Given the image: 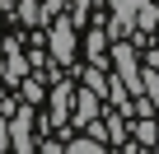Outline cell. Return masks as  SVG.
I'll use <instances>...</instances> for the list:
<instances>
[{
  "mask_svg": "<svg viewBox=\"0 0 159 154\" xmlns=\"http://www.w3.org/2000/svg\"><path fill=\"white\" fill-rule=\"evenodd\" d=\"M112 61H117V75H122V84H126L131 94H145V75H140V61H136L131 42H117V47H112Z\"/></svg>",
  "mask_w": 159,
  "mask_h": 154,
  "instance_id": "cell-1",
  "label": "cell"
},
{
  "mask_svg": "<svg viewBox=\"0 0 159 154\" xmlns=\"http://www.w3.org/2000/svg\"><path fill=\"white\" fill-rule=\"evenodd\" d=\"M10 149H38V145H33V108H19V112H14V126H10Z\"/></svg>",
  "mask_w": 159,
  "mask_h": 154,
  "instance_id": "cell-2",
  "label": "cell"
},
{
  "mask_svg": "<svg viewBox=\"0 0 159 154\" xmlns=\"http://www.w3.org/2000/svg\"><path fill=\"white\" fill-rule=\"evenodd\" d=\"M52 56L61 65H70V56H75V28L70 24H52Z\"/></svg>",
  "mask_w": 159,
  "mask_h": 154,
  "instance_id": "cell-3",
  "label": "cell"
},
{
  "mask_svg": "<svg viewBox=\"0 0 159 154\" xmlns=\"http://www.w3.org/2000/svg\"><path fill=\"white\" fill-rule=\"evenodd\" d=\"M75 117H80V121H84V126H89V121L98 117V94H94L89 84H84V89H80V98H75Z\"/></svg>",
  "mask_w": 159,
  "mask_h": 154,
  "instance_id": "cell-4",
  "label": "cell"
},
{
  "mask_svg": "<svg viewBox=\"0 0 159 154\" xmlns=\"http://www.w3.org/2000/svg\"><path fill=\"white\" fill-rule=\"evenodd\" d=\"M108 5H112V14H117V24H131V19H136V10L145 5V0H108Z\"/></svg>",
  "mask_w": 159,
  "mask_h": 154,
  "instance_id": "cell-5",
  "label": "cell"
},
{
  "mask_svg": "<svg viewBox=\"0 0 159 154\" xmlns=\"http://www.w3.org/2000/svg\"><path fill=\"white\" fill-rule=\"evenodd\" d=\"M131 24H136V28H154V24H159V10H154L150 0H145V5L136 10V19H131Z\"/></svg>",
  "mask_w": 159,
  "mask_h": 154,
  "instance_id": "cell-6",
  "label": "cell"
},
{
  "mask_svg": "<svg viewBox=\"0 0 159 154\" xmlns=\"http://www.w3.org/2000/svg\"><path fill=\"white\" fill-rule=\"evenodd\" d=\"M84 84H89L94 94H108V80H103V65H89V70H84Z\"/></svg>",
  "mask_w": 159,
  "mask_h": 154,
  "instance_id": "cell-7",
  "label": "cell"
},
{
  "mask_svg": "<svg viewBox=\"0 0 159 154\" xmlns=\"http://www.w3.org/2000/svg\"><path fill=\"white\" fill-rule=\"evenodd\" d=\"M70 154H98V149H108L103 140H94V135H84V140H75V145H66Z\"/></svg>",
  "mask_w": 159,
  "mask_h": 154,
  "instance_id": "cell-8",
  "label": "cell"
},
{
  "mask_svg": "<svg viewBox=\"0 0 159 154\" xmlns=\"http://www.w3.org/2000/svg\"><path fill=\"white\" fill-rule=\"evenodd\" d=\"M136 145H150V149H159V131H154L150 121H140V126H136Z\"/></svg>",
  "mask_w": 159,
  "mask_h": 154,
  "instance_id": "cell-9",
  "label": "cell"
},
{
  "mask_svg": "<svg viewBox=\"0 0 159 154\" xmlns=\"http://www.w3.org/2000/svg\"><path fill=\"white\" fill-rule=\"evenodd\" d=\"M5 51H10V70H5V75H10V80H24V70H28V61H24V56H19L14 47H5Z\"/></svg>",
  "mask_w": 159,
  "mask_h": 154,
  "instance_id": "cell-10",
  "label": "cell"
},
{
  "mask_svg": "<svg viewBox=\"0 0 159 154\" xmlns=\"http://www.w3.org/2000/svg\"><path fill=\"white\" fill-rule=\"evenodd\" d=\"M19 19H24V24H42V10H38V0H24V5H19Z\"/></svg>",
  "mask_w": 159,
  "mask_h": 154,
  "instance_id": "cell-11",
  "label": "cell"
},
{
  "mask_svg": "<svg viewBox=\"0 0 159 154\" xmlns=\"http://www.w3.org/2000/svg\"><path fill=\"white\" fill-rule=\"evenodd\" d=\"M42 98V84L38 80H24V103H38Z\"/></svg>",
  "mask_w": 159,
  "mask_h": 154,
  "instance_id": "cell-12",
  "label": "cell"
},
{
  "mask_svg": "<svg viewBox=\"0 0 159 154\" xmlns=\"http://www.w3.org/2000/svg\"><path fill=\"white\" fill-rule=\"evenodd\" d=\"M0 149H10V126H5V117H0Z\"/></svg>",
  "mask_w": 159,
  "mask_h": 154,
  "instance_id": "cell-13",
  "label": "cell"
}]
</instances>
